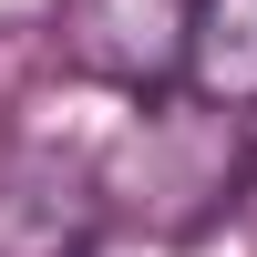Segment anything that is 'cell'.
<instances>
[{
	"label": "cell",
	"mask_w": 257,
	"mask_h": 257,
	"mask_svg": "<svg viewBox=\"0 0 257 257\" xmlns=\"http://www.w3.org/2000/svg\"><path fill=\"white\" fill-rule=\"evenodd\" d=\"M185 82L216 103L257 113V0H185V41H175Z\"/></svg>",
	"instance_id": "cell-3"
},
{
	"label": "cell",
	"mask_w": 257,
	"mask_h": 257,
	"mask_svg": "<svg viewBox=\"0 0 257 257\" xmlns=\"http://www.w3.org/2000/svg\"><path fill=\"white\" fill-rule=\"evenodd\" d=\"M237 196H247V113L196 93V82L134 103V123L103 144V206L123 226H144V237H165V247L237 216Z\"/></svg>",
	"instance_id": "cell-1"
},
{
	"label": "cell",
	"mask_w": 257,
	"mask_h": 257,
	"mask_svg": "<svg viewBox=\"0 0 257 257\" xmlns=\"http://www.w3.org/2000/svg\"><path fill=\"white\" fill-rule=\"evenodd\" d=\"M103 206V165L82 155H11L0 165V257H93Z\"/></svg>",
	"instance_id": "cell-2"
}]
</instances>
